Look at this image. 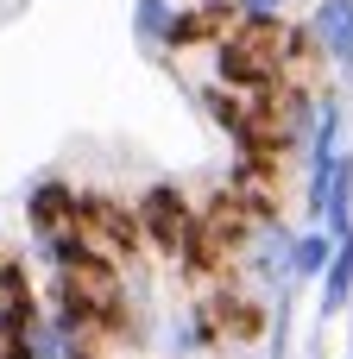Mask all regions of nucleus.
I'll return each instance as SVG.
<instances>
[{
    "instance_id": "nucleus-1",
    "label": "nucleus",
    "mask_w": 353,
    "mask_h": 359,
    "mask_svg": "<svg viewBox=\"0 0 353 359\" xmlns=\"http://www.w3.org/2000/svg\"><path fill=\"white\" fill-rule=\"evenodd\" d=\"M133 221H139V240H145L158 259H171V265H177V252H183V246H189V233H196V202H189L171 177H158V183H145V189H139Z\"/></svg>"
},
{
    "instance_id": "nucleus-2",
    "label": "nucleus",
    "mask_w": 353,
    "mask_h": 359,
    "mask_svg": "<svg viewBox=\"0 0 353 359\" xmlns=\"http://www.w3.org/2000/svg\"><path fill=\"white\" fill-rule=\"evenodd\" d=\"M303 32H309L322 63H335L341 76H353V0H316Z\"/></svg>"
},
{
    "instance_id": "nucleus-3",
    "label": "nucleus",
    "mask_w": 353,
    "mask_h": 359,
    "mask_svg": "<svg viewBox=\"0 0 353 359\" xmlns=\"http://www.w3.org/2000/svg\"><path fill=\"white\" fill-rule=\"evenodd\" d=\"M227 347V334H221V322H215V309L196 297V303H183L171 322H164V353L171 359H208Z\"/></svg>"
},
{
    "instance_id": "nucleus-4",
    "label": "nucleus",
    "mask_w": 353,
    "mask_h": 359,
    "mask_svg": "<svg viewBox=\"0 0 353 359\" xmlns=\"http://www.w3.org/2000/svg\"><path fill=\"white\" fill-rule=\"evenodd\" d=\"M76 202H82V189L69 183V177H38L32 189H25V227L32 233H51V227H69L76 221Z\"/></svg>"
},
{
    "instance_id": "nucleus-5",
    "label": "nucleus",
    "mask_w": 353,
    "mask_h": 359,
    "mask_svg": "<svg viewBox=\"0 0 353 359\" xmlns=\"http://www.w3.org/2000/svg\"><path fill=\"white\" fill-rule=\"evenodd\" d=\"M347 309H353V233L335 240V259H328V271L316 278V316L335 322V316H347Z\"/></svg>"
},
{
    "instance_id": "nucleus-6",
    "label": "nucleus",
    "mask_w": 353,
    "mask_h": 359,
    "mask_svg": "<svg viewBox=\"0 0 353 359\" xmlns=\"http://www.w3.org/2000/svg\"><path fill=\"white\" fill-rule=\"evenodd\" d=\"M328 259H335V240H328V227H297L291 233V284L297 290H316V278L328 271Z\"/></svg>"
},
{
    "instance_id": "nucleus-7",
    "label": "nucleus",
    "mask_w": 353,
    "mask_h": 359,
    "mask_svg": "<svg viewBox=\"0 0 353 359\" xmlns=\"http://www.w3.org/2000/svg\"><path fill=\"white\" fill-rule=\"evenodd\" d=\"M126 25H133L139 50H152V57H171V38H177V0H133Z\"/></svg>"
},
{
    "instance_id": "nucleus-8",
    "label": "nucleus",
    "mask_w": 353,
    "mask_h": 359,
    "mask_svg": "<svg viewBox=\"0 0 353 359\" xmlns=\"http://www.w3.org/2000/svg\"><path fill=\"white\" fill-rule=\"evenodd\" d=\"M284 6L291 0H227L234 25H284Z\"/></svg>"
}]
</instances>
